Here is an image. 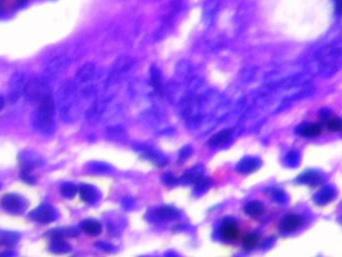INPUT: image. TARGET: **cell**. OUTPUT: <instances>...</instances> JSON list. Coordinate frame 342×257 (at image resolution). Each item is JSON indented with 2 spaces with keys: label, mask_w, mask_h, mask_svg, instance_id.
<instances>
[{
  "label": "cell",
  "mask_w": 342,
  "mask_h": 257,
  "mask_svg": "<svg viewBox=\"0 0 342 257\" xmlns=\"http://www.w3.org/2000/svg\"><path fill=\"white\" fill-rule=\"evenodd\" d=\"M259 242V237L256 234H246L242 239V244L245 249H252Z\"/></svg>",
  "instance_id": "18"
},
{
  "label": "cell",
  "mask_w": 342,
  "mask_h": 257,
  "mask_svg": "<svg viewBox=\"0 0 342 257\" xmlns=\"http://www.w3.org/2000/svg\"><path fill=\"white\" fill-rule=\"evenodd\" d=\"M327 128H329L330 131L334 132V133H339L341 131V119L338 117L335 118H331L329 120H327Z\"/></svg>",
  "instance_id": "20"
},
{
  "label": "cell",
  "mask_w": 342,
  "mask_h": 257,
  "mask_svg": "<svg viewBox=\"0 0 342 257\" xmlns=\"http://www.w3.org/2000/svg\"><path fill=\"white\" fill-rule=\"evenodd\" d=\"M245 211H246V213L248 215H250L252 217H258V216H260L262 214L263 207L258 202H251V203H249L246 206Z\"/></svg>",
  "instance_id": "17"
},
{
  "label": "cell",
  "mask_w": 342,
  "mask_h": 257,
  "mask_svg": "<svg viewBox=\"0 0 342 257\" xmlns=\"http://www.w3.org/2000/svg\"><path fill=\"white\" fill-rule=\"evenodd\" d=\"M55 101L47 92L38 101V107L31 116V125L35 130L43 136H51L55 132Z\"/></svg>",
  "instance_id": "2"
},
{
  "label": "cell",
  "mask_w": 342,
  "mask_h": 257,
  "mask_svg": "<svg viewBox=\"0 0 342 257\" xmlns=\"http://www.w3.org/2000/svg\"><path fill=\"white\" fill-rule=\"evenodd\" d=\"M29 217L38 223H51L56 217V211L49 204H42L29 213Z\"/></svg>",
  "instance_id": "6"
},
{
  "label": "cell",
  "mask_w": 342,
  "mask_h": 257,
  "mask_svg": "<svg viewBox=\"0 0 342 257\" xmlns=\"http://www.w3.org/2000/svg\"><path fill=\"white\" fill-rule=\"evenodd\" d=\"M1 240L6 246H12L17 241V235L13 232H4L1 235Z\"/></svg>",
  "instance_id": "21"
},
{
  "label": "cell",
  "mask_w": 342,
  "mask_h": 257,
  "mask_svg": "<svg viewBox=\"0 0 342 257\" xmlns=\"http://www.w3.org/2000/svg\"><path fill=\"white\" fill-rule=\"evenodd\" d=\"M335 4H336V11L338 14H340V12H341V0H335Z\"/></svg>",
  "instance_id": "23"
},
{
  "label": "cell",
  "mask_w": 342,
  "mask_h": 257,
  "mask_svg": "<svg viewBox=\"0 0 342 257\" xmlns=\"http://www.w3.org/2000/svg\"><path fill=\"white\" fill-rule=\"evenodd\" d=\"M30 172H31V171H28V170H21L20 178H21L25 183L33 185V184L36 183V178H35V176L31 175Z\"/></svg>",
  "instance_id": "22"
},
{
  "label": "cell",
  "mask_w": 342,
  "mask_h": 257,
  "mask_svg": "<svg viewBox=\"0 0 342 257\" xmlns=\"http://www.w3.org/2000/svg\"><path fill=\"white\" fill-rule=\"evenodd\" d=\"M70 64V59L68 56L60 55L55 58H53L51 61L47 63V66L44 70V76L43 78L49 82V80L54 79L58 77L60 74H62Z\"/></svg>",
  "instance_id": "5"
},
{
  "label": "cell",
  "mask_w": 342,
  "mask_h": 257,
  "mask_svg": "<svg viewBox=\"0 0 342 257\" xmlns=\"http://www.w3.org/2000/svg\"><path fill=\"white\" fill-rule=\"evenodd\" d=\"M19 163L21 170L31 171L35 168H38L43 164V159L35 152L24 151L19 154Z\"/></svg>",
  "instance_id": "8"
},
{
  "label": "cell",
  "mask_w": 342,
  "mask_h": 257,
  "mask_svg": "<svg viewBox=\"0 0 342 257\" xmlns=\"http://www.w3.org/2000/svg\"><path fill=\"white\" fill-rule=\"evenodd\" d=\"M3 107H4V100L0 96V111L3 109Z\"/></svg>",
  "instance_id": "24"
},
{
  "label": "cell",
  "mask_w": 342,
  "mask_h": 257,
  "mask_svg": "<svg viewBox=\"0 0 342 257\" xmlns=\"http://www.w3.org/2000/svg\"><path fill=\"white\" fill-rule=\"evenodd\" d=\"M81 228L84 233L89 236H98L102 232V225L100 222L93 219H87L82 222Z\"/></svg>",
  "instance_id": "12"
},
{
  "label": "cell",
  "mask_w": 342,
  "mask_h": 257,
  "mask_svg": "<svg viewBox=\"0 0 342 257\" xmlns=\"http://www.w3.org/2000/svg\"><path fill=\"white\" fill-rule=\"evenodd\" d=\"M222 236L227 241H235L239 238L240 231L237 224L234 222H226L222 227Z\"/></svg>",
  "instance_id": "11"
},
{
  "label": "cell",
  "mask_w": 342,
  "mask_h": 257,
  "mask_svg": "<svg viewBox=\"0 0 342 257\" xmlns=\"http://www.w3.org/2000/svg\"><path fill=\"white\" fill-rule=\"evenodd\" d=\"M232 132L229 131V130H226V131H223V132H220V133H218L217 135L213 136L210 140V144L212 145H216V146H219L223 143H225L231 136Z\"/></svg>",
  "instance_id": "16"
},
{
  "label": "cell",
  "mask_w": 342,
  "mask_h": 257,
  "mask_svg": "<svg viewBox=\"0 0 342 257\" xmlns=\"http://www.w3.org/2000/svg\"><path fill=\"white\" fill-rule=\"evenodd\" d=\"M78 87L75 81L67 80L56 91V106L60 119L65 123H73L79 114Z\"/></svg>",
  "instance_id": "1"
},
{
  "label": "cell",
  "mask_w": 342,
  "mask_h": 257,
  "mask_svg": "<svg viewBox=\"0 0 342 257\" xmlns=\"http://www.w3.org/2000/svg\"><path fill=\"white\" fill-rule=\"evenodd\" d=\"M28 77L24 73H15L9 81L8 85V101L10 104H15L23 95V89Z\"/></svg>",
  "instance_id": "4"
},
{
  "label": "cell",
  "mask_w": 342,
  "mask_h": 257,
  "mask_svg": "<svg viewBox=\"0 0 342 257\" xmlns=\"http://www.w3.org/2000/svg\"><path fill=\"white\" fill-rule=\"evenodd\" d=\"M78 193L81 200L87 204H93L98 201V191L97 189L88 184H82L78 188Z\"/></svg>",
  "instance_id": "10"
},
{
  "label": "cell",
  "mask_w": 342,
  "mask_h": 257,
  "mask_svg": "<svg viewBox=\"0 0 342 257\" xmlns=\"http://www.w3.org/2000/svg\"><path fill=\"white\" fill-rule=\"evenodd\" d=\"M96 77V66L92 62H86L78 69L76 75L75 83L77 86H85Z\"/></svg>",
  "instance_id": "9"
},
{
  "label": "cell",
  "mask_w": 342,
  "mask_h": 257,
  "mask_svg": "<svg viewBox=\"0 0 342 257\" xmlns=\"http://www.w3.org/2000/svg\"><path fill=\"white\" fill-rule=\"evenodd\" d=\"M322 132V127L320 124H309L307 126H305L303 128H302V131H301V134L302 136L306 137V138H314V137H317L321 134Z\"/></svg>",
  "instance_id": "14"
},
{
  "label": "cell",
  "mask_w": 342,
  "mask_h": 257,
  "mask_svg": "<svg viewBox=\"0 0 342 257\" xmlns=\"http://www.w3.org/2000/svg\"><path fill=\"white\" fill-rule=\"evenodd\" d=\"M48 83L43 77L28 78L23 89L24 98L28 102H38L44 94L49 92Z\"/></svg>",
  "instance_id": "3"
},
{
  "label": "cell",
  "mask_w": 342,
  "mask_h": 257,
  "mask_svg": "<svg viewBox=\"0 0 342 257\" xmlns=\"http://www.w3.org/2000/svg\"><path fill=\"white\" fill-rule=\"evenodd\" d=\"M60 193L65 198H74L77 193V187L73 183H65L60 187Z\"/></svg>",
  "instance_id": "15"
},
{
  "label": "cell",
  "mask_w": 342,
  "mask_h": 257,
  "mask_svg": "<svg viewBox=\"0 0 342 257\" xmlns=\"http://www.w3.org/2000/svg\"><path fill=\"white\" fill-rule=\"evenodd\" d=\"M303 219L298 215H288L282 222V227L287 231H293L302 226Z\"/></svg>",
  "instance_id": "13"
},
{
  "label": "cell",
  "mask_w": 342,
  "mask_h": 257,
  "mask_svg": "<svg viewBox=\"0 0 342 257\" xmlns=\"http://www.w3.org/2000/svg\"><path fill=\"white\" fill-rule=\"evenodd\" d=\"M0 205H1V207L5 211L12 214H19L25 208L24 200L19 195H16V194L4 195L1 198V200H0Z\"/></svg>",
  "instance_id": "7"
},
{
  "label": "cell",
  "mask_w": 342,
  "mask_h": 257,
  "mask_svg": "<svg viewBox=\"0 0 342 257\" xmlns=\"http://www.w3.org/2000/svg\"><path fill=\"white\" fill-rule=\"evenodd\" d=\"M19 2H21V3H23V2H25V0H19Z\"/></svg>",
  "instance_id": "25"
},
{
  "label": "cell",
  "mask_w": 342,
  "mask_h": 257,
  "mask_svg": "<svg viewBox=\"0 0 342 257\" xmlns=\"http://www.w3.org/2000/svg\"><path fill=\"white\" fill-rule=\"evenodd\" d=\"M87 170L91 173H107L108 166L100 162H90L87 164Z\"/></svg>",
  "instance_id": "19"
}]
</instances>
